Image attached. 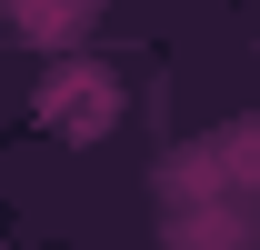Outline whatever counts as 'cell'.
Segmentation results:
<instances>
[{
    "mask_svg": "<svg viewBox=\"0 0 260 250\" xmlns=\"http://www.w3.org/2000/svg\"><path fill=\"white\" fill-rule=\"evenodd\" d=\"M90 10H100V0H10V30H30V40H50V50H70V40L90 30Z\"/></svg>",
    "mask_w": 260,
    "mask_h": 250,
    "instance_id": "7a4b0ae2",
    "label": "cell"
},
{
    "mask_svg": "<svg viewBox=\"0 0 260 250\" xmlns=\"http://www.w3.org/2000/svg\"><path fill=\"white\" fill-rule=\"evenodd\" d=\"M110 110H120V80L100 60H70V70H50L40 80V120L60 130V140H100L110 130Z\"/></svg>",
    "mask_w": 260,
    "mask_h": 250,
    "instance_id": "6da1fadb",
    "label": "cell"
},
{
    "mask_svg": "<svg viewBox=\"0 0 260 250\" xmlns=\"http://www.w3.org/2000/svg\"><path fill=\"white\" fill-rule=\"evenodd\" d=\"M180 250H250V220H240V210H220V220L190 210V220H180Z\"/></svg>",
    "mask_w": 260,
    "mask_h": 250,
    "instance_id": "3957f363",
    "label": "cell"
}]
</instances>
